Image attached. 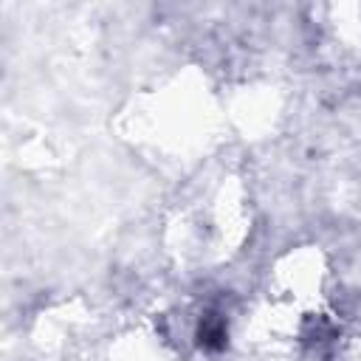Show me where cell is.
<instances>
[{
    "label": "cell",
    "instance_id": "cell-1",
    "mask_svg": "<svg viewBox=\"0 0 361 361\" xmlns=\"http://www.w3.org/2000/svg\"><path fill=\"white\" fill-rule=\"evenodd\" d=\"M195 341L203 353H223L228 347V316L220 307L203 310L195 327Z\"/></svg>",
    "mask_w": 361,
    "mask_h": 361
},
{
    "label": "cell",
    "instance_id": "cell-2",
    "mask_svg": "<svg viewBox=\"0 0 361 361\" xmlns=\"http://www.w3.org/2000/svg\"><path fill=\"white\" fill-rule=\"evenodd\" d=\"M338 336V330H336V324L333 322H327V319H307L305 322V327H302V338L305 341H310V344H324V341H333Z\"/></svg>",
    "mask_w": 361,
    "mask_h": 361
}]
</instances>
